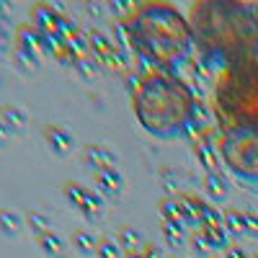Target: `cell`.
Returning <instances> with one entry per match:
<instances>
[{"mask_svg":"<svg viewBox=\"0 0 258 258\" xmlns=\"http://www.w3.org/2000/svg\"><path fill=\"white\" fill-rule=\"evenodd\" d=\"M36 243H39L41 250H44V255H49V258H64V253H68V240H64L57 230H49L44 235H39Z\"/></svg>","mask_w":258,"mask_h":258,"instance_id":"obj_11","label":"cell"},{"mask_svg":"<svg viewBox=\"0 0 258 258\" xmlns=\"http://www.w3.org/2000/svg\"><path fill=\"white\" fill-rule=\"evenodd\" d=\"M0 119L6 121V126L11 129L13 135H16V132H24L26 124H29V114L21 109V106H13V103L0 109Z\"/></svg>","mask_w":258,"mask_h":258,"instance_id":"obj_12","label":"cell"},{"mask_svg":"<svg viewBox=\"0 0 258 258\" xmlns=\"http://www.w3.org/2000/svg\"><path fill=\"white\" fill-rule=\"evenodd\" d=\"M88 36H91V54H93L101 64H106V68H114V70H124V68H126L129 52H124L121 47H116L109 36L101 34V31H96V29H93Z\"/></svg>","mask_w":258,"mask_h":258,"instance_id":"obj_7","label":"cell"},{"mask_svg":"<svg viewBox=\"0 0 258 258\" xmlns=\"http://www.w3.org/2000/svg\"><path fill=\"white\" fill-rule=\"evenodd\" d=\"M109 8L119 16V13H124V8H135L132 3H126V0H124V3H119V0H116V3H109Z\"/></svg>","mask_w":258,"mask_h":258,"instance_id":"obj_29","label":"cell"},{"mask_svg":"<svg viewBox=\"0 0 258 258\" xmlns=\"http://www.w3.org/2000/svg\"><path fill=\"white\" fill-rule=\"evenodd\" d=\"M13 62H16V68L24 73V75H29V73H36L39 70V54L36 52H26V49H16L13 47Z\"/></svg>","mask_w":258,"mask_h":258,"instance_id":"obj_17","label":"cell"},{"mask_svg":"<svg viewBox=\"0 0 258 258\" xmlns=\"http://www.w3.org/2000/svg\"><path fill=\"white\" fill-rule=\"evenodd\" d=\"M194 39L232 62L258 52V13L240 3L194 6Z\"/></svg>","mask_w":258,"mask_h":258,"instance_id":"obj_3","label":"cell"},{"mask_svg":"<svg viewBox=\"0 0 258 258\" xmlns=\"http://www.w3.org/2000/svg\"><path fill=\"white\" fill-rule=\"evenodd\" d=\"M220 155L238 178L258 183V132L232 126L220 137Z\"/></svg>","mask_w":258,"mask_h":258,"instance_id":"obj_5","label":"cell"},{"mask_svg":"<svg viewBox=\"0 0 258 258\" xmlns=\"http://www.w3.org/2000/svg\"><path fill=\"white\" fill-rule=\"evenodd\" d=\"M96 188L98 194L106 199V197H119L124 191V173L119 168H103L96 173Z\"/></svg>","mask_w":258,"mask_h":258,"instance_id":"obj_10","label":"cell"},{"mask_svg":"<svg viewBox=\"0 0 258 258\" xmlns=\"http://www.w3.org/2000/svg\"><path fill=\"white\" fill-rule=\"evenodd\" d=\"M62 197L68 199V204L73 209H78L80 214H85L88 220H101L106 212V199L101 197L98 191L83 186L78 181H68L62 186Z\"/></svg>","mask_w":258,"mask_h":258,"instance_id":"obj_6","label":"cell"},{"mask_svg":"<svg viewBox=\"0 0 258 258\" xmlns=\"http://www.w3.org/2000/svg\"><path fill=\"white\" fill-rule=\"evenodd\" d=\"M11 137H13V132H11V129L6 126V121L0 119V147H6V145L11 142Z\"/></svg>","mask_w":258,"mask_h":258,"instance_id":"obj_26","label":"cell"},{"mask_svg":"<svg viewBox=\"0 0 258 258\" xmlns=\"http://www.w3.org/2000/svg\"><path fill=\"white\" fill-rule=\"evenodd\" d=\"M220 111L230 119V126L255 129L258 132V52L232 62L220 83Z\"/></svg>","mask_w":258,"mask_h":258,"instance_id":"obj_4","label":"cell"},{"mask_svg":"<svg viewBox=\"0 0 258 258\" xmlns=\"http://www.w3.org/2000/svg\"><path fill=\"white\" fill-rule=\"evenodd\" d=\"M116 243H119V248L126 250V255H129V253H137V248L145 243V235H142L140 230H135V227H121V230L116 232Z\"/></svg>","mask_w":258,"mask_h":258,"instance_id":"obj_16","label":"cell"},{"mask_svg":"<svg viewBox=\"0 0 258 258\" xmlns=\"http://www.w3.org/2000/svg\"><path fill=\"white\" fill-rule=\"evenodd\" d=\"M101 8H103L101 3H88V13H91V16H96V18L101 16Z\"/></svg>","mask_w":258,"mask_h":258,"instance_id":"obj_30","label":"cell"},{"mask_svg":"<svg viewBox=\"0 0 258 258\" xmlns=\"http://www.w3.org/2000/svg\"><path fill=\"white\" fill-rule=\"evenodd\" d=\"M11 41H16V36L11 34V29H0V52L11 49Z\"/></svg>","mask_w":258,"mask_h":258,"instance_id":"obj_25","label":"cell"},{"mask_svg":"<svg viewBox=\"0 0 258 258\" xmlns=\"http://www.w3.org/2000/svg\"><path fill=\"white\" fill-rule=\"evenodd\" d=\"M232 232H245L248 230V214H240V212H235V209H230L227 214H225V220H222Z\"/></svg>","mask_w":258,"mask_h":258,"instance_id":"obj_22","label":"cell"},{"mask_svg":"<svg viewBox=\"0 0 258 258\" xmlns=\"http://www.w3.org/2000/svg\"><path fill=\"white\" fill-rule=\"evenodd\" d=\"M24 225H26L24 214H18L13 209H0V232H3L6 238H16V235L24 230Z\"/></svg>","mask_w":258,"mask_h":258,"instance_id":"obj_14","label":"cell"},{"mask_svg":"<svg viewBox=\"0 0 258 258\" xmlns=\"http://www.w3.org/2000/svg\"><path fill=\"white\" fill-rule=\"evenodd\" d=\"M191 245H194V250H199V253H207L209 250V245L204 243V238L199 232H194V240H191Z\"/></svg>","mask_w":258,"mask_h":258,"instance_id":"obj_27","label":"cell"},{"mask_svg":"<svg viewBox=\"0 0 258 258\" xmlns=\"http://www.w3.org/2000/svg\"><path fill=\"white\" fill-rule=\"evenodd\" d=\"M160 230H163L165 240H168L170 245H181V243H183V238H186V227H183L181 222H168V220H163Z\"/></svg>","mask_w":258,"mask_h":258,"instance_id":"obj_21","label":"cell"},{"mask_svg":"<svg viewBox=\"0 0 258 258\" xmlns=\"http://www.w3.org/2000/svg\"><path fill=\"white\" fill-rule=\"evenodd\" d=\"M197 160L207 168V173H220V163H217V150L214 147H209V145H204L202 140L197 142Z\"/></svg>","mask_w":258,"mask_h":258,"instance_id":"obj_18","label":"cell"},{"mask_svg":"<svg viewBox=\"0 0 258 258\" xmlns=\"http://www.w3.org/2000/svg\"><path fill=\"white\" fill-rule=\"evenodd\" d=\"M197 98L191 88L176 75L153 70L142 75L132 93V109L137 121L158 140L183 137L197 121Z\"/></svg>","mask_w":258,"mask_h":258,"instance_id":"obj_2","label":"cell"},{"mask_svg":"<svg viewBox=\"0 0 258 258\" xmlns=\"http://www.w3.org/2000/svg\"><path fill=\"white\" fill-rule=\"evenodd\" d=\"M24 217H26L29 230L36 235V238H39V235H44V232H49V230H52L49 217H47V214H41V212H36V209H29V212L24 214Z\"/></svg>","mask_w":258,"mask_h":258,"instance_id":"obj_20","label":"cell"},{"mask_svg":"<svg viewBox=\"0 0 258 258\" xmlns=\"http://www.w3.org/2000/svg\"><path fill=\"white\" fill-rule=\"evenodd\" d=\"M132 49L153 68L170 73L194 49V26L170 3H142L126 18Z\"/></svg>","mask_w":258,"mask_h":258,"instance_id":"obj_1","label":"cell"},{"mask_svg":"<svg viewBox=\"0 0 258 258\" xmlns=\"http://www.w3.org/2000/svg\"><path fill=\"white\" fill-rule=\"evenodd\" d=\"M83 155H85V163H88L96 173L103 168H119V155L116 150L106 147V145H85L83 147Z\"/></svg>","mask_w":258,"mask_h":258,"instance_id":"obj_9","label":"cell"},{"mask_svg":"<svg viewBox=\"0 0 258 258\" xmlns=\"http://www.w3.org/2000/svg\"><path fill=\"white\" fill-rule=\"evenodd\" d=\"M126 258H158V250H155V248H147L145 253H140V250H137V253H129Z\"/></svg>","mask_w":258,"mask_h":258,"instance_id":"obj_28","label":"cell"},{"mask_svg":"<svg viewBox=\"0 0 258 258\" xmlns=\"http://www.w3.org/2000/svg\"><path fill=\"white\" fill-rule=\"evenodd\" d=\"M70 243H73V248L80 253V255H93L96 250H98V238L91 232V230H73V235H70Z\"/></svg>","mask_w":258,"mask_h":258,"instance_id":"obj_13","label":"cell"},{"mask_svg":"<svg viewBox=\"0 0 258 258\" xmlns=\"http://www.w3.org/2000/svg\"><path fill=\"white\" fill-rule=\"evenodd\" d=\"M96 258H121V248H119V243L111 240V238H103V240L98 243Z\"/></svg>","mask_w":258,"mask_h":258,"instance_id":"obj_23","label":"cell"},{"mask_svg":"<svg viewBox=\"0 0 258 258\" xmlns=\"http://www.w3.org/2000/svg\"><path fill=\"white\" fill-rule=\"evenodd\" d=\"M75 68L85 75V78H91V75H96V64H93V59L85 54V57H80L78 62H75Z\"/></svg>","mask_w":258,"mask_h":258,"instance_id":"obj_24","label":"cell"},{"mask_svg":"<svg viewBox=\"0 0 258 258\" xmlns=\"http://www.w3.org/2000/svg\"><path fill=\"white\" fill-rule=\"evenodd\" d=\"M199 235L204 238V243L209 248H225L227 245V230H225L222 222H217V225H202Z\"/></svg>","mask_w":258,"mask_h":258,"instance_id":"obj_15","label":"cell"},{"mask_svg":"<svg viewBox=\"0 0 258 258\" xmlns=\"http://www.w3.org/2000/svg\"><path fill=\"white\" fill-rule=\"evenodd\" d=\"M41 135H44L47 147L57 158H68L75 150V135L70 132L68 126H62V124H44L41 126Z\"/></svg>","mask_w":258,"mask_h":258,"instance_id":"obj_8","label":"cell"},{"mask_svg":"<svg viewBox=\"0 0 258 258\" xmlns=\"http://www.w3.org/2000/svg\"><path fill=\"white\" fill-rule=\"evenodd\" d=\"M204 188H207V194H209L214 202H222L227 197V183H225V176L222 173H209L204 178Z\"/></svg>","mask_w":258,"mask_h":258,"instance_id":"obj_19","label":"cell"}]
</instances>
